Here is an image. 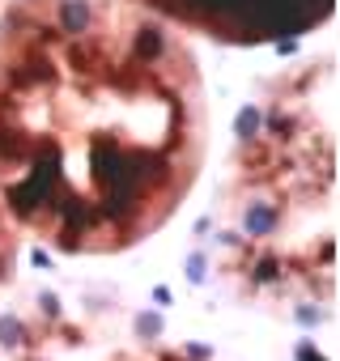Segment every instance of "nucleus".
Masks as SVG:
<instances>
[{"label": "nucleus", "mask_w": 340, "mask_h": 361, "mask_svg": "<svg viewBox=\"0 0 340 361\" xmlns=\"http://www.w3.org/2000/svg\"><path fill=\"white\" fill-rule=\"evenodd\" d=\"M209 145L192 43L128 0L0 5V209L60 251L170 221Z\"/></svg>", "instance_id": "nucleus-1"}, {"label": "nucleus", "mask_w": 340, "mask_h": 361, "mask_svg": "<svg viewBox=\"0 0 340 361\" xmlns=\"http://www.w3.org/2000/svg\"><path fill=\"white\" fill-rule=\"evenodd\" d=\"M179 35L230 47H264L323 26L336 0H128Z\"/></svg>", "instance_id": "nucleus-2"}, {"label": "nucleus", "mask_w": 340, "mask_h": 361, "mask_svg": "<svg viewBox=\"0 0 340 361\" xmlns=\"http://www.w3.org/2000/svg\"><path fill=\"white\" fill-rule=\"evenodd\" d=\"M9 264H13V221L0 209V276L9 272Z\"/></svg>", "instance_id": "nucleus-3"}]
</instances>
